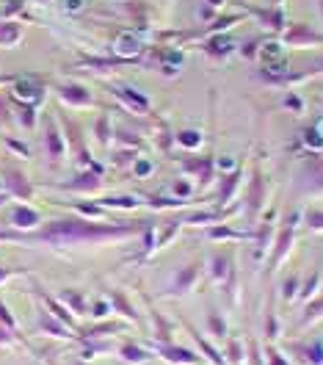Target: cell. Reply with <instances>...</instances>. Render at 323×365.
I'll list each match as a JSON object with an SVG mask.
<instances>
[{
    "instance_id": "6da1fadb",
    "label": "cell",
    "mask_w": 323,
    "mask_h": 365,
    "mask_svg": "<svg viewBox=\"0 0 323 365\" xmlns=\"http://www.w3.org/2000/svg\"><path fill=\"white\" fill-rule=\"evenodd\" d=\"M139 232V227H116V225H92L80 219H61L50 222L42 232L33 235V241L53 244V247H70V244H97V241H114V238H127Z\"/></svg>"
},
{
    "instance_id": "7a4b0ae2",
    "label": "cell",
    "mask_w": 323,
    "mask_h": 365,
    "mask_svg": "<svg viewBox=\"0 0 323 365\" xmlns=\"http://www.w3.org/2000/svg\"><path fill=\"white\" fill-rule=\"evenodd\" d=\"M152 351L155 357H161L166 365H202V354L188 349V346H180V343H152Z\"/></svg>"
},
{
    "instance_id": "3957f363",
    "label": "cell",
    "mask_w": 323,
    "mask_h": 365,
    "mask_svg": "<svg viewBox=\"0 0 323 365\" xmlns=\"http://www.w3.org/2000/svg\"><path fill=\"white\" fill-rule=\"evenodd\" d=\"M39 332L42 335H50V338H61V341H75L78 335H72V329L67 324H61V321L55 319L53 313H47V310H39Z\"/></svg>"
},
{
    "instance_id": "277c9868",
    "label": "cell",
    "mask_w": 323,
    "mask_h": 365,
    "mask_svg": "<svg viewBox=\"0 0 323 365\" xmlns=\"http://www.w3.org/2000/svg\"><path fill=\"white\" fill-rule=\"evenodd\" d=\"M119 360L125 365H147L155 354L147 349V346H141V343H136V341H125L122 346H119Z\"/></svg>"
},
{
    "instance_id": "5b68a950",
    "label": "cell",
    "mask_w": 323,
    "mask_h": 365,
    "mask_svg": "<svg viewBox=\"0 0 323 365\" xmlns=\"http://www.w3.org/2000/svg\"><path fill=\"white\" fill-rule=\"evenodd\" d=\"M196 277H199V266H185V269H180V272L174 274V279H171L169 294H171V297H183V294H188V291L196 285Z\"/></svg>"
},
{
    "instance_id": "8992f818",
    "label": "cell",
    "mask_w": 323,
    "mask_h": 365,
    "mask_svg": "<svg viewBox=\"0 0 323 365\" xmlns=\"http://www.w3.org/2000/svg\"><path fill=\"white\" fill-rule=\"evenodd\" d=\"M188 332H191V338H194V343H196L199 354H202L210 365H230V363H227V357H224V351H218V349H216V346H213L205 335H199L194 327H188Z\"/></svg>"
},
{
    "instance_id": "52a82bcc",
    "label": "cell",
    "mask_w": 323,
    "mask_h": 365,
    "mask_svg": "<svg viewBox=\"0 0 323 365\" xmlns=\"http://www.w3.org/2000/svg\"><path fill=\"white\" fill-rule=\"evenodd\" d=\"M301 354V360L307 365H323V338H315V341L307 343H296L293 346Z\"/></svg>"
},
{
    "instance_id": "ba28073f",
    "label": "cell",
    "mask_w": 323,
    "mask_h": 365,
    "mask_svg": "<svg viewBox=\"0 0 323 365\" xmlns=\"http://www.w3.org/2000/svg\"><path fill=\"white\" fill-rule=\"evenodd\" d=\"M111 310L125 316L127 321H133V324H141V316L136 313V307L130 304V299L125 297L122 291H111Z\"/></svg>"
},
{
    "instance_id": "9c48e42d",
    "label": "cell",
    "mask_w": 323,
    "mask_h": 365,
    "mask_svg": "<svg viewBox=\"0 0 323 365\" xmlns=\"http://www.w3.org/2000/svg\"><path fill=\"white\" fill-rule=\"evenodd\" d=\"M149 319H152V343H174L171 324L163 319L158 310H149Z\"/></svg>"
},
{
    "instance_id": "30bf717a",
    "label": "cell",
    "mask_w": 323,
    "mask_h": 365,
    "mask_svg": "<svg viewBox=\"0 0 323 365\" xmlns=\"http://www.w3.org/2000/svg\"><path fill=\"white\" fill-rule=\"evenodd\" d=\"M208 332L216 338V341H227V338H230V321L224 319V313L210 310L208 313Z\"/></svg>"
},
{
    "instance_id": "8fae6325",
    "label": "cell",
    "mask_w": 323,
    "mask_h": 365,
    "mask_svg": "<svg viewBox=\"0 0 323 365\" xmlns=\"http://www.w3.org/2000/svg\"><path fill=\"white\" fill-rule=\"evenodd\" d=\"M293 238H296V235H293V222H287V225H285V230L279 232L277 244H274V257H271V269H274L279 260H282V257H285V255L290 252V244H293Z\"/></svg>"
},
{
    "instance_id": "7c38bea8",
    "label": "cell",
    "mask_w": 323,
    "mask_h": 365,
    "mask_svg": "<svg viewBox=\"0 0 323 365\" xmlns=\"http://www.w3.org/2000/svg\"><path fill=\"white\" fill-rule=\"evenodd\" d=\"M61 302L70 307V313H78V316H83V313H89V304H86V294L83 291H78V288H67V291H61Z\"/></svg>"
},
{
    "instance_id": "4fadbf2b",
    "label": "cell",
    "mask_w": 323,
    "mask_h": 365,
    "mask_svg": "<svg viewBox=\"0 0 323 365\" xmlns=\"http://www.w3.org/2000/svg\"><path fill=\"white\" fill-rule=\"evenodd\" d=\"M11 225L20 230H31L39 225V213L33 210V207H25V205H17L14 207V213H11Z\"/></svg>"
},
{
    "instance_id": "5bb4252c",
    "label": "cell",
    "mask_w": 323,
    "mask_h": 365,
    "mask_svg": "<svg viewBox=\"0 0 323 365\" xmlns=\"http://www.w3.org/2000/svg\"><path fill=\"white\" fill-rule=\"evenodd\" d=\"M224 357L230 365H246V341L243 338H230L224 346Z\"/></svg>"
},
{
    "instance_id": "9a60e30c",
    "label": "cell",
    "mask_w": 323,
    "mask_h": 365,
    "mask_svg": "<svg viewBox=\"0 0 323 365\" xmlns=\"http://www.w3.org/2000/svg\"><path fill=\"white\" fill-rule=\"evenodd\" d=\"M323 319V297L318 299H312L309 304H307V310H304V316H301V321L296 324V329H309L315 321H321Z\"/></svg>"
},
{
    "instance_id": "2e32d148",
    "label": "cell",
    "mask_w": 323,
    "mask_h": 365,
    "mask_svg": "<svg viewBox=\"0 0 323 365\" xmlns=\"http://www.w3.org/2000/svg\"><path fill=\"white\" fill-rule=\"evenodd\" d=\"M6 185H9V191L14 197H23V200L31 197V185H28L23 172H6Z\"/></svg>"
},
{
    "instance_id": "e0dca14e",
    "label": "cell",
    "mask_w": 323,
    "mask_h": 365,
    "mask_svg": "<svg viewBox=\"0 0 323 365\" xmlns=\"http://www.w3.org/2000/svg\"><path fill=\"white\" fill-rule=\"evenodd\" d=\"M42 299H45L47 310H50V313H53L55 319L61 321V324H67L70 329H78V321H75V319H72V316H70V307H67V304H58L55 299L45 297V294H42Z\"/></svg>"
},
{
    "instance_id": "ac0fdd59",
    "label": "cell",
    "mask_w": 323,
    "mask_h": 365,
    "mask_svg": "<svg viewBox=\"0 0 323 365\" xmlns=\"http://www.w3.org/2000/svg\"><path fill=\"white\" fill-rule=\"evenodd\" d=\"M119 329H125V324H97V327L83 329L80 341H100V338H108L111 332H119Z\"/></svg>"
},
{
    "instance_id": "d6986e66",
    "label": "cell",
    "mask_w": 323,
    "mask_h": 365,
    "mask_svg": "<svg viewBox=\"0 0 323 365\" xmlns=\"http://www.w3.org/2000/svg\"><path fill=\"white\" fill-rule=\"evenodd\" d=\"M47 153H50V158L58 160L61 155H64V141H61V136H58V130L55 128H50L47 125Z\"/></svg>"
},
{
    "instance_id": "ffe728a7",
    "label": "cell",
    "mask_w": 323,
    "mask_h": 365,
    "mask_svg": "<svg viewBox=\"0 0 323 365\" xmlns=\"http://www.w3.org/2000/svg\"><path fill=\"white\" fill-rule=\"evenodd\" d=\"M263 354H265V365H293L290 357H287L279 346H274V343H265V346H263Z\"/></svg>"
},
{
    "instance_id": "44dd1931",
    "label": "cell",
    "mask_w": 323,
    "mask_h": 365,
    "mask_svg": "<svg viewBox=\"0 0 323 365\" xmlns=\"http://www.w3.org/2000/svg\"><path fill=\"white\" fill-rule=\"evenodd\" d=\"M246 365H265V354H263V343L246 341Z\"/></svg>"
},
{
    "instance_id": "7402d4cb",
    "label": "cell",
    "mask_w": 323,
    "mask_h": 365,
    "mask_svg": "<svg viewBox=\"0 0 323 365\" xmlns=\"http://www.w3.org/2000/svg\"><path fill=\"white\" fill-rule=\"evenodd\" d=\"M318 282H321V274L315 272L312 277H309V279H307V285H304V288L299 291V299H301V302H309V299L318 294Z\"/></svg>"
},
{
    "instance_id": "603a6c76",
    "label": "cell",
    "mask_w": 323,
    "mask_h": 365,
    "mask_svg": "<svg viewBox=\"0 0 323 365\" xmlns=\"http://www.w3.org/2000/svg\"><path fill=\"white\" fill-rule=\"evenodd\" d=\"M0 324H3L6 329H11V332H17V335H20V327H17V321H14L11 310H9L3 302H0ZM20 338H23V335H20Z\"/></svg>"
},
{
    "instance_id": "cb8c5ba5",
    "label": "cell",
    "mask_w": 323,
    "mask_h": 365,
    "mask_svg": "<svg viewBox=\"0 0 323 365\" xmlns=\"http://www.w3.org/2000/svg\"><path fill=\"white\" fill-rule=\"evenodd\" d=\"M307 225L312 230H323V213L321 210H309L307 213Z\"/></svg>"
},
{
    "instance_id": "d4e9b609",
    "label": "cell",
    "mask_w": 323,
    "mask_h": 365,
    "mask_svg": "<svg viewBox=\"0 0 323 365\" xmlns=\"http://www.w3.org/2000/svg\"><path fill=\"white\" fill-rule=\"evenodd\" d=\"M108 313H111V302H97V304L92 307V316H94V319H105Z\"/></svg>"
},
{
    "instance_id": "484cf974",
    "label": "cell",
    "mask_w": 323,
    "mask_h": 365,
    "mask_svg": "<svg viewBox=\"0 0 323 365\" xmlns=\"http://www.w3.org/2000/svg\"><path fill=\"white\" fill-rule=\"evenodd\" d=\"M105 205H111V207H136V200H133V197H116V200H105Z\"/></svg>"
},
{
    "instance_id": "4316f807",
    "label": "cell",
    "mask_w": 323,
    "mask_h": 365,
    "mask_svg": "<svg viewBox=\"0 0 323 365\" xmlns=\"http://www.w3.org/2000/svg\"><path fill=\"white\" fill-rule=\"evenodd\" d=\"M307 144H309L312 150H323V136L318 130H307Z\"/></svg>"
},
{
    "instance_id": "83f0119b",
    "label": "cell",
    "mask_w": 323,
    "mask_h": 365,
    "mask_svg": "<svg viewBox=\"0 0 323 365\" xmlns=\"http://www.w3.org/2000/svg\"><path fill=\"white\" fill-rule=\"evenodd\" d=\"M296 288H299V279H296V277H290V279L285 282V299H293Z\"/></svg>"
},
{
    "instance_id": "f1b7e54d",
    "label": "cell",
    "mask_w": 323,
    "mask_h": 365,
    "mask_svg": "<svg viewBox=\"0 0 323 365\" xmlns=\"http://www.w3.org/2000/svg\"><path fill=\"white\" fill-rule=\"evenodd\" d=\"M180 141H183L185 147H196V144H199V133H183Z\"/></svg>"
},
{
    "instance_id": "f546056e",
    "label": "cell",
    "mask_w": 323,
    "mask_h": 365,
    "mask_svg": "<svg viewBox=\"0 0 323 365\" xmlns=\"http://www.w3.org/2000/svg\"><path fill=\"white\" fill-rule=\"evenodd\" d=\"M149 172H152V163L149 160H139L136 163V175H149Z\"/></svg>"
},
{
    "instance_id": "4dcf8cb0",
    "label": "cell",
    "mask_w": 323,
    "mask_h": 365,
    "mask_svg": "<svg viewBox=\"0 0 323 365\" xmlns=\"http://www.w3.org/2000/svg\"><path fill=\"white\" fill-rule=\"evenodd\" d=\"M11 274H14V272H9V269H0V282H3V279H9Z\"/></svg>"
},
{
    "instance_id": "1f68e13d",
    "label": "cell",
    "mask_w": 323,
    "mask_h": 365,
    "mask_svg": "<svg viewBox=\"0 0 323 365\" xmlns=\"http://www.w3.org/2000/svg\"><path fill=\"white\" fill-rule=\"evenodd\" d=\"M70 365H92V363H86V360H80V357H75Z\"/></svg>"
},
{
    "instance_id": "d6a6232c",
    "label": "cell",
    "mask_w": 323,
    "mask_h": 365,
    "mask_svg": "<svg viewBox=\"0 0 323 365\" xmlns=\"http://www.w3.org/2000/svg\"><path fill=\"white\" fill-rule=\"evenodd\" d=\"M42 365H55V363H42Z\"/></svg>"
}]
</instances>
